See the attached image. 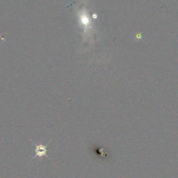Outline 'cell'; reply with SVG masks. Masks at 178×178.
Returning a JSON list of instances; mask_svg holds the SVG:
<instances>
[{"label":"cell","mask_w":178,"mask_h":178,"mask_svg":"<svg viewBox=\"0 0 178 178\" xmlns=\"http://www.w3.org/2000/svg\"><path fill=\"white\" fill-rule=\"evenodd\" d=\"M34 144L35 147H36V155L34 157V159L36 158V157H40H40L46 156L47 151H48V145H45L43 144Z\"/></svg>","instance_id":"6da1fadb"}]
</instances>
